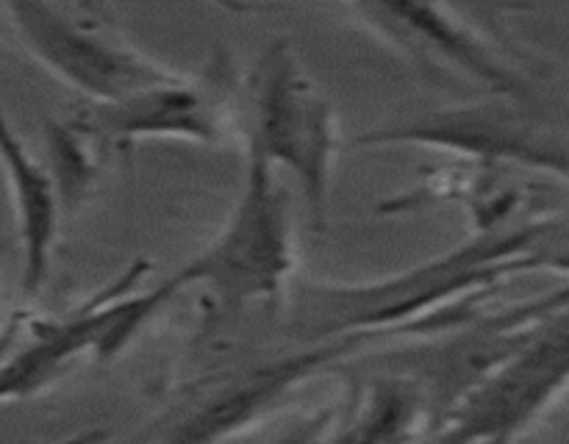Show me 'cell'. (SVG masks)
Listing matches in <instances>:
<instances>
[{"instance_id": "cell-11", "label": "cell", "mask_w": 569, "mask_h": 444, "mask_svg": "<svg viewBox=\"0 0 569 444\" xmlns=\"http://www.w3.org/2000/svg\"><path fill=\"white\" fill-rule=\"evenodd\" d=\"M431 427L426 397L400 375L376 377L328 444H417Z\"/></svg>"}, {"instance_id": "cell-7", "label": "cell", "mask_w": 569, "mask_h": 444, "mask_svg": "<svg viewBox=\"0 0 569 444\" xmlns=\"http://www.w3.org/2000/svg\"><path fill=\"white\" fill-rule=\"evenodd\" d=\"M348 9L422 70L470 78L487 87L492 98L517 103L531 98L526 75L500 53L498 42L453 6L359 3Z\"/></svg>"}, {"instance_id": "cell-4", "label": "cell", "mask_w": 569, "mask_h": 444, "mask_svg": "<svg viewBox=\"0 0 569 444\" xmlns=\"http://www.w3.org/2000/svg\"><path fill=\"white\" fill-rule=\"evenodd\" d=\"M6 11L28 53L94 105L117 103L181 75L78 6L9 3Z\"/></svg>"}, {"instance_id": "cell-2", "label": "cell", "mask_w": 569, "mask_h": 444, "mask_svg": "<svg viewBox=\"0 0 569 444\" xmlns=\"http://www.w3.org/2000/svg\"><path fill=\"white\" fill-rule=\"evenodd\" d=\"M342 137L331 100L287 39H278L250 78L248 153L272 172L283 167L303 194L315 233L328 225L331 175Z\"/></svg>"}, {"instance_id": "cell-1", "label": "cell", "mask_w": 569, "mask_h": 444, "mask_svg": "<svg viewBox=\"0 0 569 444\" xmlns=\"http://www.w3.org/2000/svg\"><path fill=\"white\" fill-rule=\"evenodd\" d=\"M553 220L487 231L422 264L367 283L309 281L292 294L289 331L311 344L378 339L387 333H450L481 314L500 283L542 266L533 244Z\"/></svg>"}, {"instance_id": "cell-6", "label": "cell", "mask_w": 569, "mask_h": 444, "mask_svg": "<svg viewBox=\"0 0 569 444\" xmlns=\"http://www.w3.org/2000/svg\"><path fill=\"white\" fill-rule=\"evenodd\" d=\"M395 144L442 150L489 170L506 164L528 167L569 181V144L533 122L517 100L489 98L456 109L426 111L411 120L359 133L350 148Z\"/></svg>"}, {"instance_id": "cell-10", "label": "cell", "mask_w": 569, "mask_h": 444, "mask_svg": "<svg viewBox=\"0 0 569 444\" xmlns=\"http://www.w3.org/2000/svg\"><path fill=\"white\" fill-rule=\"evenodd\" d=\"M0 161L11 189L17 231L22 244V294L37 297L50 275L56 236H59L61 198L53 175L31 159L0 109Z\"/></svg>"}, {"instance_id": "cell-3", "label": "cell", "mask_w": 569, "mask_h": 444, "mask_svg": "<svg viewBox=\"0 0 569 444\" xmlns=\"http://www.w3.org/2000/svg\"><path fill=\"white\" fill-rule=\"evenodd\" d=\"M298 264L292 203L287 186L261 159L248 153L244 189L222 231L181 266L176 289L203 286L222 309L278 305Z\"/></svg>"}, {"instance_id": "cell-13", "label": "cell", "mask_w": 569, "mask_h": 444, "mask_svg": "<svg viewBox=\"0 0 569 444\" xmlns=\"http://www.w3.org/2000/svg\"><path fill=\"white\" fill-rule=\"evenodd\" d=\"M337 408L326 405V408H317L311 414H306L303 420L292 422L276 442L270 444H328L331 442V427L337 422Z\"/></svg>"}, {"instance_id": "cell-12", "label": "cell", "mask_w": 569, "mask_h": 444, "mask_svg": "<svg viewBox=\"0 0 569 444\" xmlns=\"http://www.w3.org/2000/svg\"><path fill=\"white\" fill-rule=\"evenodd\" d=\"M50 153H53L56 175L53 183L59 189L61 205H72L87 194V186L94 178V164L83 148V133L64 125H48Z\"/></svg>"}, {"instance_id": "cell-9", "label": "cell", "mask_w": 569, "mask_h": 444, "mask_svg": "<svg viewBox=\"0 0 569 444\" xmlns=\"http://www.w3.org/2000/svg\"><path fill=\"white\" fill-rule=\"evenodd\" d=\"M220 87L178 75L176 81L144 89L126 100L92 105L78 120L83 133L106 142H139V139H181V142L222 144L231 128V111Z\"/></svg>"}, {"instance_id": "cell-5", "label": "cell", "mask_w": 569, "mask_h": 444, "mask_svg": "<svg viewBox=\"0 0 569 444\" xmlns=\"http://www.w3.org/2000/svg\"><path fill=\"white\" fill-rule=\"evenodd\" d=\"M569 392V305L533 327L442 422V444H517Z\"/></svg>"}, {"instance_id": "cell-8", "label": "cell", "mask_w": 569, "mask_h": 444, "mask_svg": "<svg viewBox=\"0 0 569 444\" xmlns=\"http://www.w3.org/2000/svg\"><path fill=\"white\" fill-rule=\"evenodd\" d=\"M370 339H339V342L311 344L300 353L287 359H270L264 364L248 366L237 377L214 389L206 400H200L176 427L164 436L161 444H226L242 436L250 427L264 422L267 416L283 408L289 397L303 383L331 370L339 359L356 353Z\"/></svg>"}]
</instances>
